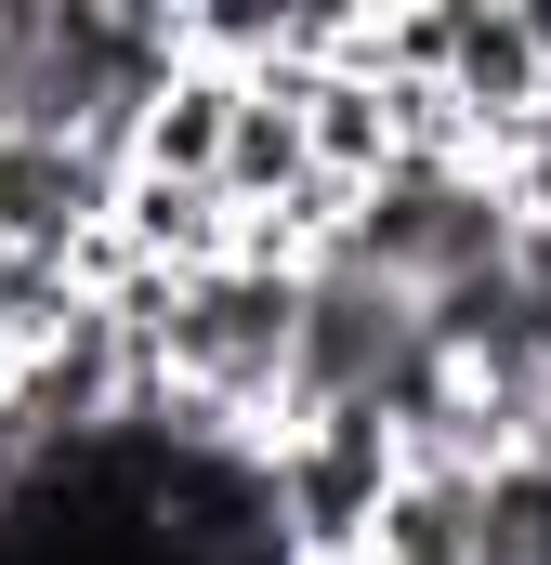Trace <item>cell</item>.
Wrapping results in <instances>:
<instances>
[{
    "label": "cell",
    "mask_w": 551,
    "mask_h": 565,
    "mask_svg": "<svg viewBox=\"0 0 551 565\" xmlns=\"http://www.w3.org/2000/svg\"><path fill=\"white\" fill-rule=\"evenodd\" d=\"M263 500H276V553L289 565H355L368 513L395 500V434L381 422H289L263 447Z\"/></svg>",
    "instance_id": "1"
},
{
    "label": "cell",
    "mask_w": 551,
    "mask_h": 565,
    "mask_svg": "<svg viewBox=\"0 0 551 565\" xmlns=\"http://www.w3.org/2000/svg\"><path fill=\"white\" fill-rule=\"evenodd\" d=\"M106 211H119V171L93 145H0V250L79 277V250L106 237Z\"/></svg>",
    "instance_id": "2"
},
{
    "label": "cell",
    "mask_w": 551,
    "mask_h": 565,
    "mask_svg": "<svg viewBox=\"0 0 551 565\" xmlns=\"http://www.w3.org/2000/svg\"><path fill=\"white\" fill-rule=\"evenodd\" d=\"M486 487V473H473ZM460 473H395V500L368 513V553L355 565H486V500Z\"/></svg>",
    "instance_id": "5"
},
{
    "label": "cell",
    "mask_w": 551,
    "mask_h": 565,
    "mask_svg": "<svg viewBox=\"0 0 551 565\" xmlns=\"http://www.w3.org/2000/svg\"><path fill=\"white\" fill-rule=\"evenodd\" d=\"M433 93L460 106L473 158H499V145H512V132L551 106L539 53H526V13H499V0H460V13H446V53H433Z\"/></svg>",
    "instance_id": "3"
},
{
    "label": "cell",
    "mask_w": 551,
    "mask_h": 565,
    "mask_svg": "<svg viewBox=\"0 0 551 565\" xmlns=\"http://www.w3.org/2000/svg\"><path fill=\"white\" fill-rule=\"evenodd\" d=\"M224 119H237V66H171V93L144 106V132H132V171H158V184H210L224 171Z\"/></svg>",
    "instance_id": "6"
},
{
    "label": "cell",
    "mask_w": 551,
    "mask_h": 565,
    "mask_svg": "<svg viewBox=\"0 0 551 565\" xmlns=\"http://www.w3.org/2000/svg\"><path fill=\"white\" fill-rule=\"evenodd\" d=\"M224 211L237 224H263V211H289L302 184H315V158H302V106H289V79H237V119H224Z\"/></svg>",
    "instance_id": "4"
}]
</instances>
